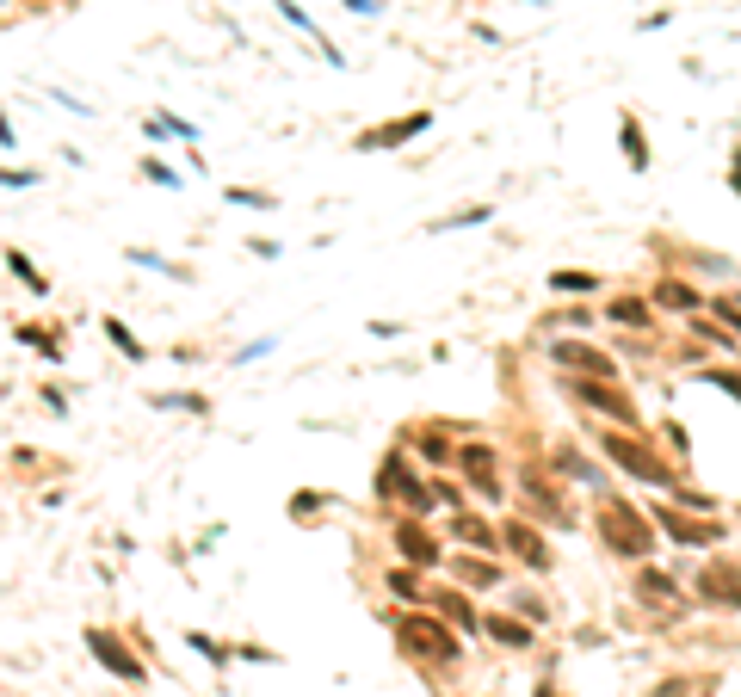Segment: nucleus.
<instances>
[{
	"label": "nucleus",
	"mask_w": 741,
	"mask_h": 697,
	"mask_svg": "<svg viewBox=\"0 0 741 697\" xmlns=\"http://www.w3.org/2000/svg\"><path fill=\"white\" fill-rule=\"evenodd\" d=\"M593 531H599V543H606L612 556H624V562H649V556H655V525H649V506L624 500V494H606V500H599Z\"/></svg>",
	"instance_id": "nucleus-3"
},
{
	"label": "nucleus",
	"mask_w": 741,
	"mask_h": 697,
	"mask_svg": "<svg viewBox=\"0 0 741 697\" xmlns=\"http://www.w3.org/2000/svg\"><path fill=\"white\" fill-rule=\"evenodd\" d=\"M729 186H735V198H741V149L729 155Z\"/></svg>",
	"instance_id": "nucleus-41"
},
{
	"label": "nucleus",
	"mask_w": 741,
	"mask_h": 697,
	"mask_svg": "<svg viewBox=\"0 0 741 697\" xmlns=\"http://www.w3.org/2000/svg\"><path fill=\"white\" fill-rule=\"evenodd\" d=\"M729 303H735V309H741V297H729Z\"/></svg>",
	"instance_id": "nucleus-45"
},
{
	"label": "nucleus",
	"mask_w": 741,
	"mask_h": 697,
	"mask_svg": "<svg viewBox=\"0 0 741 697\" xmlns=\"http://www.w3.org/2000/svg\"><path fill=\"white\" fill-rule=\"evenodd\" d=\"M569 401H581L587 414H599V420L618 426V432H637L643 426L637 401H630V389L618 377H569Z\"/></svg>",
	"instance_id": "nucleus-4"
},
{
	"label": "nucleus",
	"mask_w": 741,
	"mask_h": 697,
	"mask_svg": "<svg viewBox=\"0 0 741 697\" xmlns=\"http://www.w3.org/2000/svg\"><path fill=\"white\" fill-rule=\"evenodd\" d=\"M223 204H241V210H272L278 198H272V192H254V186H223Z\"/></svg>",
	"instance_id": "nucleus-33"
},
{
	"label": "nucleus",
	"mask_w": 741,
	"mask_h": 697,
	"mask_svg": "<svg viewBox=\"0 0 741 697\" xmlns=\"http://www.w3.org/2000/svg\"><path fill=\"white\" fill-rule=\"evenodd\" d=\"M328 500H334V494L297 488V494H291V519H297V525H315V519H322V512H328Z\"/></svg>",
	"instance_id": "nucleus-27"
},
{
	"label": "nucleus",
	"mask_w": 741,
	"mask_h": 697,
	"mask_svg": "<svg viewBox=\"0 0 741 697\" xmlns=\"http://www.w3.org/2000/svg\"><path fill=\"white\" fill-rule=\"evenodd\" d=\"M618 142H624V167H630V173H649V136H643L637 112L618 118Z\"/></svg>",
	"instance_id": "nucleus-24"
},
{
	"label": "nucleus",
	"mask_w": 741,
	"mask_h": 697,
	"mask_svg": "<svg viewBox=\"0 0 741 697\" xmlns=\"http://www.w3.org/2000/svg\"><path fill=\"white\" fill-rule=\"evenodd\" d=\"M649 525H655V537L680 543V549H717V543L729 537L723 519H704V512H686V506H674V500H655V506H649Z\"/></svg>",
	"instance_id": "nucleus-6"
},
{
	"label": "nucleus",
	"mask_w": 741,
	"mask_h": 697,
	"mask_svg": "<svg viewBox=\"0 0 741 697\" xmlns=\"http://www.w3.org/2000/svg\"><path fill=\"white\" fill-rule=\"evenodd\" d=\"M667 500L686 506V512H704V519H717V494H704V488H674Z\"/></svg>",
	"instance_id": "nucleus-31"
},
{
	"label": "nucleus",
	"mask_w": 741,
	"mask_h": 697,
	"mask_svg": "<svg viewBox=\"0 0 741 697\" xmlns=\"http://www.w3.org/2000/svg\"><path fill=\"white\" fill-rule=\"evenodd\" d=\"M19 340H25V346H38L44 358H62V340H56V327H38V321H31V327H19Z\"/></svg>",
	"instance_id": "nucleus-32"
},
{
	"label": "nucleus",
	"mask_w": 741,
	"mask_h": 697,
	"mask_svg": "<svg viewBox=\"0 0 741 697\" xmlns=\"http://www.w3.org/2000/svg\"><path fill=\"white\" fill-rule=\"evenodd\" d=\"M155 408H186V414H204V395H192V389H180V395H155Z\"/></svg>",
	"instance_id": "nucleus-35"
},
{
	"label": "nucleus",
	"mask_w": 741,
	"mask_h": 697,
	"mask_svg": "<svg viewBox=\"0 0 741 697\" xmlns=\"http://www.w3.org/2000/svg\"><path fill=\"white\" fill-rule=\"evenodd\" d=\"M278 13H285V19H291V25H303V31H309V13H303V7H297V0H278Z\"/></svg>",
	"instance_id": "nucleus-40"
},
{
	"label": "nucleus",
	"mask_w": 741,
	"mask_h": 697,
	"mask_svg": "<svg viewBox=\"0 0 741 697\" xmlns=\"http://www.w3.org/2000/svg\"><path fill=\"white\" fill-rule=\"evenodd\" d=\"M550 290H556V297H593V290H599V272H569V266H556V272H550Z\"/></svg>",
	"instance_id": "nucleus-26"
},
{
	"label": "nucleus",
	"mask_w": 741,
	"mask_h": 697,
	"mask_svg": "<svg viewBox=\"0 0 741 697\" xmlns=\"http://www.w3.org/2000/svg\"><path fill=\"white\" fill-rule=\"evenodd\" d=\"M630 593L661 611V605H680V580L667 574V568H655V562H637V586H630Z\"/></svg>",
	"instance_id": "nucleus-20"
},
{
	"label": "nucleus",
	"mask_w": 741,
	"mask_h": 697,
	"mask_svg": "<svg viewBox=\"0 0 741 697\" xmlns=\"http://www.w3.org/2000/svg\"><path fill=\"white\" fill-rule=\"evenodd\" d=\"M550 364H556L562 377H618V358H612V352H599V346L581 340V334L550 340Z\"/></svg>",
	"instance_id": "nucleus-9"
},
{
	"label": "nucleus",
	"mask_w": 741,
	"mask_h": 697,
	"mask_svg": "<svg viewBox=\"0 0 741 697\" xmlns=\"http://www.w3.org/2000/svg\"><path fill=\"white\" fill-rule=\"evenodd\" d=\"M464 223H488V204H470V210H457V216H445L439 229H464Z\"/></svg>",
	"instance_id": "nucleus-37"
},
{
	"label": "nucleus",
	"mask_w": 741,
	"mask_h": 697,
	"mask_svg": "<svg viewBox=\"0 0 741 697\" xmlns=\"http://www.w3.org/2000/svg\"><path fill=\"white\" fill-rule=\"evenodd\" d=\"M7 272H13V278H25V290H31V297H50V278H44L38 266H31L25 253H19V247L7 253Z\"/></svg>",
	"instance_id": "nucleus-29"
},
{
	"label": "nucleus",
	"mask_w": 741,
	"mask_h": 697,
	"mask_svg": "<svg viewBox=\"0 0 741 697\" xmlns=\"http://www.w3.org/2000/svg\"><path fill=\"white\" fill-rule=\"evenodd\" d=\"M87 648H93V660H99L112 679H124V685H143V679H149L143 654L124 642V630H105V623H93V630H87Z\"/></svg>",
	"instance_id": "nucleus-8"
},
{
	"label": "nucleus",
	"mask_w": 741,
	"mask_h": 697,
	"mask_svg": "<svg viewBox=\"0 0 741 697\" xmlns=\"http://www.w3.org/2000/svg\"><path fill=\"white\" fill-rule=\"evenodd\" d=\"M519 500H525V519L532 525H575V506L562 500V482L544 469V457L519 463Z\"/></svg>",
	"instance_id": "nucleus-5"
},
{
	"label": "nucleus",
	"mask_w": 741,
	"mask_h": 697,
	"mask_svg": "<svg viewBox=\"0 0 741 697\" xmlns=\"http://www.w3.org/2000/svg\"><path fill=\"white\" fill-rule=\"evenodd\" d=\"M427 605L451 623V630L457 636H482V611H476V599L464 593V586H433V593H427Z\"/></svg>",
	"instance_id": "nucleus-13"
},
{
	"label": "nucleus",
	"mask_w": 741,
	"mask_h": 697,
	"mask_svg": "<svg viewBox=\"0 0 741 697\" xmlns=\"http://www.w3.org/2000/svg\"><path fill=\"white\" fill-rule=\"evenodd\" d=\"M599 463L618 469V475H630V482H643V488H655V494L686 488V482H680V469L667 463L643 432H618V426H606V432H599Z\"/></svg>",
	"instance_id": "nucleus-1"
},
{
	"label": "nucleus",
	"mask_w": 741,
	"mask_h": 697,
	"mask_svg": "<svg viewBox=\"0 0 741 697\" xmlns=\"http://www.w3.org/2000/svg\"><path fill=\"white\" fill-rule=\"evenodd\" d=\"M396 642L414 667H457L464 660V636L451 630V623L433 611V605H414V611H396Z\"/></svg>",
	"instance_id": "nucleus-2"
},
{
	"label": "nucleus",
	"mask_w": 741,
	"mask_h": 697,
	"mask_svg": "<svg viewBox=\"0 0 741 697\" xmlns=\"http://www.w3.org/2000/svg\"><path fill=\"white\" fill-rule=\"evenodd\" d=\"M0 186H38V173H31V167L25 173L19 167H0Z\"/></svg>",
	"instance_id": "nucleus-39"
},
{
	"label": "nucleus",
	"mask_w": 741,
	"mask_h": 697,
	"mask_svg": "<svg viewBox=\"0 0 741 697\" xmlns=\"http://www.w3.org/2000/svg\"><path fill=\"white\" fill-rule=\"evenodd\" d=\"M445 568H451V586H464V593H488V586H501L507 580V568H501V556H445Z\"/></svg>",
	"instance_id": "nucleus-14"
},
{
	"label": "nucleus",
	"mask_w": 741,
	"mask_h": 697,
	"mask_svg": "<svg viewBox=\"0 0 741 697\" xmlns=\"http://www.w3.org/2000/svg\"><path fill=\"white\" fill-rule=\"evenodd\" d=\"M698 605L711 611H741V556H717L698 574Z\"/></svg>",
	"instance_id": "nucleus-12"
},
{
	"label": "nucleus",
	"mask_w": 741,
	"mask_h": 697,
	"mask_svg": "<svg viewBox=\"0 0 741 697\" xmlns=\"http://www.w3.org/2000/svg\"><path fill=\"white\" fill-rule=\"evenodd\" d=\"M735 519H741V512H735Z\"/></svg>",
	"instance_id": "nucleus-46"
},
{
	"label": "nucleus",
	"mask_w": 741,
	"mask_h": 697,
	"mask_svg": "<svg viewBox=\"0 0 741 697\" xmlns=\"http://www.w3.org/2000/svg\"><path fill=\"white\" fill-rule=\"evenodd\" d=\"M532 697H562V691H556V685H550V679H544V685H538V691H532Z\"/></svg>",
	"instance_id": "nucleus-44"
},
{
	"label": "nucleus",
	"mask_w": 741,
	"mask_h": 697,
	"mask_svg": "<svg viewBox=\"0 0 741 697\" xmlns=\"http://www.w3.org/2000/svg\"><path fill=\"white\" fill-rule=\"evenodd\" d=\"M383 586H390V599H402V611H414V605H427V593H433V586H427V574H420V568H390V574H383Z\"/></svg>",
	"instance_id": "nucleus-23"
},
{
	"label": "nucleus",
	"mask_w": 741,
	"mask_h": 697,
	"mask_svg": "<svg viewBox=\"0 0 741 697\" xmlns=\"http://www.w3.org/2000/svg\"><path fill=\"white\" fill-rule=\"evenodd\" d=\"M433 124V112H402L396 124H383V130H365L359 136V155H390V149H402V142H414L420 130Z\"/></svg>",
	"instance_id": "nucleus-15"
},
{
	"label": "nucleus",
	"mask_w": 741,
	"mask_h": 697,
	"mask_svg": "<svg viewBox=\"0 0 741 697\" xmlns=\"http://www.w3.org/2000/svg\"><path fill=\"white\" fill-rule=\"evenodd\" d=\"M451 537L464 543V549H476V556H501V525L476 519L470 506H457V512H451Z\"/></svg>",
	"instance_id": "nucleus-19"
},
{
	"label": "nucleus",
	"mask_w": 741,
	"mask_h": 697,
	"mask_svg": "<svg viewBox=\"0 0 741 697\" xmlns=\"http://www.w3.org/2000/svg\"><path fill=\"white\" fill-rule=\"evenodd\" d=\"M482 636L494 642V648H507V654H525L538 642V630L525 617H513V611H482Z\"/></svg>",
	"instance_id": "nucleus-16"
},
{
	"label": "nucleus",
	"mask_w": 741,
	"mask_h": 697,
	"mask_svg": "<svg viewBox=\"0 0 741 697\" xmlns=\"http://www.w3.org/2000/svg\"><path fill=\"white\" fill-rule=\"evenodd\" d=\"M457 475H464V488L482 494V500H501L507 482H501V457H494L488 438H470V445H457Z\"/></svg>",
	"instance_id": "nucleus-10"
},
{
	"label": "nucleus",
	"mask_w": 741,
	"mask_h": 697,
	"mask_svg": "<svg viewBox=\"0 0 741 697\" xmlns=\"http://www.w3.org/2000/svg\"><path fill=\"white\" fill-rule=\"evenodd\" d=\"M698 377L711 383V389H723V395H735V401H741V371H723V364H704Z\"/></svg>",
	"instance_id": "nucleus-34"
},
{
	"label": "nucleus",
	"mask_w": 741,
	"mask_h": 697,
	"mask_svg": "<svg viewBox=\"0 0 741 697\" xmlns=\"http://www.w3.org/2000/svg\"><path fill=\"white\" fill-rule=\"evenodd\" d=\"M143 179H155V186H173V192H180V173L161 167V161H143Z\"/></svg>",
	"instance_id": "nucleus-38"
},
{
	"label": "nucleus",
	"mask_w": 741,
	"mask_h": 697,
	"mask_svg": "<svg viewBox=\"0 0 741 697\" xmlns=\"http://www.w3.org/2000/svg\"><path fill=\"white\" fill-rule=\"evenodd\" d=\"M501 562H519V568H532V574H550L556 568V549H550V537L525 519H501Z\"/></svg>",
	"instance_id": "nucleus-7"
},
{
	"label": "nucleus",
	"mask_w": 741,
	"mask_h": 697,
	"mask_svg": "<svg viewBox=\"0 0 741 697\" xmlns=\"http://www.w3.org/2000/svg\"><path fill=\"white\" fill-rule=\"evenodd\" d=\"M105 340H112V346H118L130 364H143V358H149V352H143V340H136V334H130V327H124L118 315H105Z\"/></svg>",
	"instance_id": "nucleus-28"
},
{
	"label": "nucleus",
	"mask_w": 741,
	"mask_h": 697,
	"mask_svg": "<svg viewBox=\"0 0 741 697\" xmlns=\"http://www.w3.org/2000/svg\"><path fill=\"white\" fill-rule=\"evenodd\" d=\"M704 309H711V315H717V321H729V334H735V340H741V309H735V303H729V297H704Z\"/></svg>",
	"instance_id": "nucleus-36"
},
{
	"label": "nucleus",
	"mask_w": 741,
	"mask_h": 697,
	"mask_svg": "<svg viewBox=\"0 0 741 697\" xmlns=\"http://www.w3.org/2000/svg\"><path fill=\"white\" fill-rule=\"evenodd\" d=\"M402 451H414L427 469L457 463V445H451V432H445V426H414V432H402Z\"/></svg>",
	"instance_id": "nucleus-18"
},
{
	"label": "nucleus",
	"mask_w": 741,
	"mask_h": 697,
	"mask_svg": "<svg viewBox=\"0 0 741 697\" xmlns=\"http://www.w3.org/2000/svg\"><path fill=\"white\" fill-rule=\"evenodd\" d=\"M544 469L556 475V482H599V463L581 457V445H569V438H562V445L544 457Z\"/></svg>",
	"instance_id": "nucleus-21"
},
{
	"label": "nucleus",
	"mask_w": 741,
	"mask_h": 697,
	"mask_svg": "<svg viewBox=\"0 0 741 697\" xmlns=\"http://www.w3.org/2000/svg\"><path fill=\"white\" fill-rule=\"evenodd\" d=\"M186 648H198V654L210 660V667H229V660H235V648H229V642H217V636H204V630H192V636H186Z\"/></svg>",
	"instance_id": "nucleus-30"
},
{
	"label": "nucleus",
	"mask_w": 741,
	"mask_h": 697,
	"mask_svg": "<svg viewBox=\"0 0 741 697\" xmlns=\"http://www.w3.org/2000/svg\"><path fill=\"white\" fill-rule=\"evenodd\" d=\"M507 611H513V617H525L532 630H544V623H550V605H544V593H532V586H513Z\"/></svg>",
	"instance_id": "nucleus-25"
},
{
	"label": "nucleus",
	"mask_w": 741,
	"mask_h": 697,
	"mask_svg": "<svg viewBox=\"0 0 741 697\" xmlns=\"http://www.w3.org/2000/svg\"><path fill=\"white\" fill-rule=\"evenodd\" d=\"M599 315H606L612 327H630V334H649V327H655V309H649V297H612V303L599 309Z\"/></svg>",
	"instance_id": "nucleus-22"
},
{
	"label": "nucleus",
	"mask_w": 741,
	"mask_h": 697,
	"mask_svg": "<svg viewBox=\"0 0 741 697\" xmlns=\"http://www.w3.org/2000/svg\"><path fill=\"white\" fill-rule=\"evenodd\" d=\"M346 13H377V0H346Z\"/></svg>",
	"instance_id": "nucleus-43"
},
{
	"label": "nucleus",
	"mask_w": 741,
	"mask_h": 697,
	"mask_svg": "<svg viewBox=\"0 0 741 697\" xmlns=\"http://www.w3.org/2000/svg\"><path fill=\"white\" fill-rule=\"evenodd\" d=\"M390 543H396L402 568H420V574H439V568H445V543H439L427 525H420V519H396Z\"/></svg>",
	"instance_id": "nucleus-11"
},
{
	"label": "nucleus",
	"mask_w": 741,
	"mask_h": 697,
	"mask_svg": "<svg viewBox=\"0 0 741 697\" xmlns=\"http://www.w3.org/2000/svg\"><path fill=\"white\" fill-rule=\"evenodd\" d=\"M0 149H13V124H7V112H0Z\"/></svg>",
	"instance_id": "nucleus-42"
},
{
	"label": "nucleus",
	"mask_w": 741,
	"mask_h": 697,
	"mask_svg": "<svg viewBox=\"0 0 741 697\" xmlns=\"http://www.w3.org/2000/svg\"><path fill=\"white\" fill-rule=\"evenodd\" d=\"M649 309H655V315H686V321H692V315L704 309V297H698L686 278H667V272H661L655 290H649Z\"/></svg>",
	"instance_id": "nucleus-17"
}]
</instances>
